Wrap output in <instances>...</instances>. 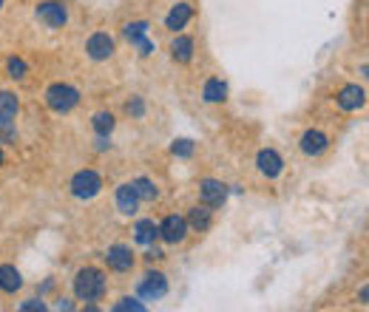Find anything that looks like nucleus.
I'll return each instance as SVG.
<instances>
[{"mask_svg": "<svg viewBox=\"0 0 369 312\" xmlns=\"http://www.w3.org/2000/svg\"><path fill=\"white\" fill-rule=\"evenodd\" d=\"M194 20V6L191 4H176L168 15H165V29H170L173 35L182 32L184 26H188Z\"/></svg>", "mask_w": 369, "mask_h": 312, "instance_id": "4468645a", "label": "nucleus"}, {"mask_svg": "<svg viewBox=\"0 0 369 312\" xmlns=\"http://www.w3.org/2000/svg\"><path fill=\"white\" fill-rule=\"evenodd\" d=\"M194 150H197L194 139H173V145H170V153L179 156V160H191Z\"/></svg>", "mask_w": 369, "mask_h": 312, "instance_id": "b1692460", "label": "nucleus"}, {"mask_svg": "<svg viewBox=\"0 0 369 312\" xmlns=\"http://www.w3.org/2000/svg\"><path fill=\"white\" fill-rule=\"evenodd\" d=\"M202 100L205 102H225L228 100V83L222 77H208L202 85Z\"/></svg>", "mask_w": 369, "mask_h": 312, "instance_id": "aec40b11", "label": "nucleus"}, {"mask_svg": "<svg viewBox=\"0 0 369 312\" xmlns=\"http://www.w3.org/2000/svg\"><path fill=\"white\" fill-rule=\"evenodd\" d=\"M0 9H4V0H0Z\"/></svg>", "mask_w": 369, "mask_h": 312, "instance_id": "e433bc0d", "label": "nucleus"}, {"mask_svg": "<svg viewBox=\"0 0 369 312\" xmlns=\"http://www.w3.org/2000/svg\"><path fill=\"white\" fill-rule=\"evenodd\" d=\"M228 193H230V188L225 182H219V179H202L199 182V202L208 205L211 210L222 208L228 202Z\"/></svg>", "mask_w": 369, "mask_h": 312, "instance_id": "6e6552de", "label": "nucleus"}, {"mask_svg": "<svg viewBox=\"0 0 369 312\" xmlns=\"http://www.w3.org/2000/svg\"><path fill=\"white\" fill-rule=\"evenodd\" d=\"M156 239H159V224H156L153 219H139V222L134 224V241H136V244L148 247V244H153Z\"/></svg>", "mask_w": 369, "mask_h": 312, "instance_id": "6ab92c4d", "label": "nucleus"}, {"mask_svg": "<svg viewBox=\"0 0 369 312\" xmlns=\"http://www.w3.org/2000/svg\"><path fill=\"white\" fill-rule=\"evenodd\" d=\"M256 168H259L262 176H267V179H279V176L284 174V160H281V153H279V150H273V148H262V150L256 153Z\"/></svg>", "mask_w": 369, "mask_h": 312, "instance_id": "9d476101", "label": "nucleus"}, {"mask_svg": "<svg viewBox=\"0 0 369 312\" xmlns=\"http://www.w3.org/2000/svg\"><path fill=\"white\" fill-rule=\"evenodd\" d=\"M69 191H71L74 199L91 202V199L100 196V191H102V176H100L97 171H91V168H83V171H77V174L71 176Z\"/></svg>", "mask_w": 369, "mask_h": 312, "instance_id": "7ed1b4c3", "label": "nucleus"}, {"mask_svg": "<svg viewBox=\"0 0 369 312\" xmlns=\"http://www.w3.org/2000/svg\"><path fill=\"white\" fill-rule=\"evenodd\" d=\"M335 102L341 111H361L366 105V88L358 85V83H346L338 94H335Z\"/></svg>", "mask_w": 369, "mask_h": 312, "instance_id": "f8f14e48", "label": "nucleus"}, {"mask_svg": "<svg viewBox=\"0 0 369 312\" xmlns=\"http://www.w3.org/2000/svg\"><path fill=\"white\" fill-rule=\"evenodd\" d=\"M0 142H6V145H15V142H18L15 122H12V125H0Z\"/></svg>", "mask_w": 369, "mask_h": 312, "instance_id": "c756f323", "label": "nucleus"}, {"mask_svg": "<svg viewBox=\"0 0 369 312\" xmlns=\"http://www.w3.org/2000/svg\"><path fill=\"white\" fill-rule=\"evenodd\" d=\"M20 309H23V312H37V309L43 312V309H46V301H43V295H40V298H29V301L20 304Z\"/></svg>", "mask_w": 369, "mask_h": 312, "instance_id": "7c9ffc66", "label": "nucleus"}, {"mask_svg": "<svg viewBox=\"0 0 369 312\" xmlns=\"http://www.w3.org/2000/svg\"><path fill=\"white\" fill-rule=\"evenodd\" d=\"M136 292H139L142 298H148V301H159V298H165V295H168V278H165V272H159V270H148V272L139 278Z\"/></svg>", "mask_w": 369, "mask_h": 312, "instance_id": "423d86ee", "label": "nucleus"}, {"mask_svg": "<svg viewBox=\"0 0 369 312\" xmlns=\"http://www.w3.org/2000/svg\"><path fill=\"white\" fill-rule=\"evenodd\" d=\"M131 185H134L139 202H156V199H159V188H156L153 179H148V176H136Z\"/></svg>", "mask_w": 369, "mask_h": 312, "instance_id": "4be33fe9", "label": "nucleus"}, {"mask_svg": "<svg viewBox=\"0 0 369 312\" xmlns=\"http://www.w3.org/2000/svg\"><path fill=\"white\" fill-rule=\"evenodd\" d=\"M148 29H151V26H148L145 20H134V23H125V26H122V37H125L128 43H134V40L145 37V35H148Z\"/></svg>", "mask_w": 369, "mask_h": 312, "instance_id": "5701e85b", "label": "nucleus"}, {"mask_svg": "<svg viewBox=\"0 0 369 312\" xmlns=\"http://www.w3.org/2000/svg\"><path fill=\"white\" fill-rule=\"evenodd\" d=\"M125 114H128L131 119H142V116H145V100H142V97H131V100L125 102Z\"/></svg>", "mask_w": 369, "mask_h": 312, "instance_id": "bb28decb", "label": "nucleus"}, {"mask_svg": "<svg viewBox=\"0 0 369 312\" xmlns=\"http://www.w3.org/2000/svg\"><path fill=\"white\" fill-rule=\"evenodd\" d=\"M46 105L54 114H71L80 105V91L71 83H52L46 88Z\"/></svg>", "mask_w": 369, "mask_h": 312, "instance_id": "f03ea898", "label": "nucleus"}, {"mask_svg": "<svg viewBox=\"0 0 369 312\" xmlns=\"http://www.w3.org/2000/svg\"><path fill=\"white\" fill-rule=\"evenodd\" d=\"M94 148H97L100 153H102V150H111V142H108V136H97V145H94Z\"/></svg>", "mask_w": 369, "mask_h": 312, "instance_id": "2f4dec72", "label": "nucleus"}, {"mask_svg": "<svg viewBox=\"0 0 369 312\" xmlns=\"http://www.w3.org/2000/svg\"><path fill=\"white\" fill-rule=\"evenodd\" d=\"M114 312H145V304H142L139 298L125 295V298H119V301L114 304Z\"/></svg>", "mask_w": 369, "mask_h": 312, "instance_id": "a878e982", "label": "nucleus"}, {"mask_svg": "<svg viewBox=\"0 0 369 312\" xmlns=\"http://www.w3.org/2000/svg\"><path fill=\"white\" fill-rule=\"evenodd\" d=\"M23 287V275L15 264H0V289L6 295H15Z\"/></svg>", "mask_w": 369, "mask_h": 312, "instance_id": "a211bd4d", "label": "nucleus"}, {"mask_svg": "<svg viewBox=\"0 0 369 312\" xmlns=\"http://www.w3.org/2000/svg\"><path fill=\"white\" fill-rule=\"evenodd\" d=\"M6 74H9L12 80H26V74H29L26 60H23V57H9V60H6Z\"/></svg>", "mask_w": 369, "mask_h": 312, "instance_id": "393cba45", "label": "nucleus"}, {"mask_svg": "<svg viewBox=\"0 0 369 312\" xmlns=\"http://www.w3.org/2000/svg\"><path fill=\"white\" fill-rule=\"evenodd\" d=\"M57 309H74V304H71L69 298H60V304H57Z\"/></svg>", "mask_w": 369, "mask_h": 312, "instance_id": "f704fd0d", "label": "nucleus"}, {"mask_svg": "<svg viewBox=\"0 0 369 312\" xmlns=\"http://www.w3.org/2000/svg\"><path fill=\"white\" fill-rule=\"evenodd\" d=\"M188 233H191V227H188V222H184V216H179V213H170L159 222V239L165 244H182L184 239H188Z\"/></svg>", "mask_w": 369, "mask_h": 312, "instance_id": "39448f33", "label": "nucleus"}, {"mask_svg": "<svg viewBox=\"0 0 369 312\" xmlns=\"http://www.w3.org/2000/svg\"><path fill=\"white\" fill-rule=\"evenodd\" d=\"M4 162H6V156H4V148H0V168H4Z\"/></svg>", "mask_w": 369, "mask_h": 312, "instance_id": "c9c22d12", "label": "nucleus"}, {"mask_svg": "<svg viewBox=\"0 0 369 312\" xmlns=\"http://www.w3.org/2000/svg\"><path fill=\"white\" fill-rule=\"evenodd\" d=\"M71 289L77 301H100L108 289V278L100 267H83L71 278Z\"/></svg>", "mask_w": 369, "mask_h": 312, "instance_id": "f257e3e1", "label": "nucleus"}, {"mask_svg": "<svg viewBox=\"0 0 369 312\" xmlns=\"http://www.w3.org/2000/svg\"><path fill=\"white\" fill-rule=\"evenodd\" d=\"M142 258H145L148 264L162 261V258H165V250H162V247H156V241H153V244H148V247H145V256H142Z\"/></svg>", "mask_w": 369, "mask_h": 312, "instance_id": "c85d7f7f", "label": "nucleus"}, {"mask_svg": "<svg viewBox=\"0 0 369 312\" xmlns=\"http://www.w3.org/2000/svg\"><path fill=\"white\" fill-rule=\"evenodd\" d=\"M20 114V100L15 91H0V125H12Z\"/></svg>", "mask_w": 369, "mask_h": 312, "instance_id": "f3484780", "label": "nucleus"}, {"mask_svg": "<svg viewBox=\"0 0 369 312\" xmlns=\"http://www.w3.org/2000/svg\"><path fill=\"white\" fill-rule=\"evenodd\" d=\"M358 298H361V304H366V298H369V287H366V284L361 287V292H358Z\"/></svg>", "mask_w": 369, "mask_h": 312, "instance_id": "72a5a7b5", "label": "nucleus"}, {"mask_svg": "<svg viewBox=\"0 0 369 312\" xmlns=\"http://www.w3.org/2000/svg\"><path fill=\"white\" fill-rule=\"evenodd\" d=\"M184 222H188V227L197 230V233H208L211 224H213V210L208 205H194L188 210V216H184Z\"/></svg>", "mask_w": 369, "mask_h": 312, "instance_id": "2eb2a0df", "label": "nucleus"}, {"mask_svg": "<svg viewBox=\"0 0 369 312\" xmlns=\"http://www.w3.org/2000/svg\"><path fill=\"white\" fill-rule=\"evenodd\" d=\"M102 258H105L108 270H114V272H131L134 264H136V256H134V250L128 244H111Z\"/></svg>", "mask_w": 369, "mask_h": 312, "instance_id": "1a4fd4ad", "label": "nucleus"}, {"mask_svg": "<svg viewBox=\"0 0 369 312\" xmlns=\"http://www.w3.org/2000/svg\"><path fill=\"white\" fill-rule=\"evenodd\" d=\"M114 205H117V210H119L122 216H134V213L139 210V196H136V191H134L131 182H122V185L117 188Z\"/></svg>", "mask_w": 369, "mask_h": 312, "instance_id": "ddd939ff", "label": "nucleus"}, {"mask_svg": "<svg viewBox=\"0 0 369 312\" xmlns=\"http://www.w3.org/2000/svg\"><path fill=\"white\" fill-rule=\"evenodd\" d=\"M131 46H134V49H136V52H139L142 57H151V54L156 52V46H153V40H148V35H145V37H139V40H134Z\"/></svg>", "mask_w": 369, "mask_h": 312, "instance_id": "cd10ccee", "label": "nucleus"}, {"mask_svg": "<svg viewBox=\"0 0 369 312\" xmlns=\"http://www.w3.org/2000/svg\"><path fill=\"white\" fill-rule=\"evenodd\" d=\"M298 148H301L304 156H312V160H315V156H324L329 150V136L321 128H310V131L301 133Z\"/></svg>", "mask_w": 369, "mask_h": 312, "instance_id": "9b49d317", "label": "nucleus"}, {"mask_svg": "<svg viewBox=\"0 0 369 312\" xmlns=\"http://www.w3.org/2000/svg\"><path fill=\"white\" fill-rule=\"evenodd\" d=\"M35 18H37L40 26L57 32L69 23V9L60 4V0H40V4L35 6Z\"/></svg>", "mask_w": 369, "mask_h": 312, "instance_id": "20e7f679", "label": "nucleus"}, {"mask_svg": "<svg viewBox=\"0 0 369 312\" xmlns=\"http://www.w3.org/2000/svg\"><path fill=\"white\" fill-rule=\"evenodd\" d=\"M194 52H197L194 37L176 32V37L170 40V57H173L176 63H191V60H194Z\"/></svg>", "mask_w": 369, "mask_h": 312, "instance_id": "dca6fc26", "label": "nucleus"}, {"mask_svg": "<svg viewBox=\"0 0 369 312\" xmlns=\"http://www.w3.org/2000/svg\"><path fill=\"white\" fill-rule=\"evenodd\" d=\"M114 52H117V43H114V37H111L108 32H94V35L86 40V54H88L94 63H102V60L114 57Z\"/></svg>", "mask_w": 369, "mask_h": 312, "instance_id": "0eeeda50", "label": "nucleus"}, {"mask_svg": "<svg viewBox=\"0 0 369 312\" xmlns=\"http://www.w3.org/2000/svg\"><path fill=\"white\" fill-rule=\"evenodd\" d=\"M54 289V278H46V284L40 287V295H46V292H52Z\"/></svg>", "mask_w": 369, "mask_h": 312, "instance_id": "473e14b6", "label": "nucleus"}, {"mask_svg": "<svg viewBox=\"0 0 369 312\" xmlns=\"http://www.w3.org/2000/svg\"><path fill=\"white\" fill-rule=\"evenodd\" d=\"M91 128H94L97 136H111L114 128H117V119H114L111 111H97V114L91 116Z\"/></svg>", "mask_w": 369, "mask_h": 312, "instance_id": "412c9836", "label": "nucleus"}]
</instances>
